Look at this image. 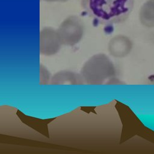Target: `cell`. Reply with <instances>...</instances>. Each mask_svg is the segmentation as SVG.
Wrapping results in <instances>:
<instances>
[{
    "instance_id": "52a82bcc",
    "label": "cell",
    "mask_w": 154,
    "mask_h": 154,
    "mask_svg": "<svg viewBox=\"0 0 154 154\" xmlns=\"http://www.w3.org/2000/svg\"><path fill=\"white\" fill-rule=\"evenodd\" d=\"M141 23L147 27L154 26V0H148L140 12Z\"/></svg>"
},
{
    "instance_id": "9c48e42d",
    "label": "cell",
    "mask_w": 154,
    "mask_h": 154,
    "mask_svg": "<svg viewBox=\"0 0 154 154\" xmlns=\"http://www.w3.org/2000/svg\"><path fill=\"white\" fill-rule=\"evenodd\" d=\"M45 1H48V2H64L67 0H43Z\"/></svg>"
},
{
    "instance_id": "6da1fadb",
    "label": "cell",
    "mask_w": 154,
    "mask_h": 154,
    "mask_svg": "<svg viewBox=\"0 0 154 154\" xmlns=\"http://www.w3.org/2000/svg\"><path fill=\"white\" fill-rule=\"evenodd\" d=\"M134 0H81L85 12L102 24L125 21L132 11Z\"/></svg>"
},
{
    "instance_id": "277c9868",
    "label": "cell",
    "mask_w": 154,
    "mask_h": 154,
    "mask_svg": "<svg viewBox=\"0 0 154 154\" xmlns=\"http://www.w3.org/2000/svg\"><path fill=\"white\" fill-rule=\"evenodd\" d=\"M61 42L57 30L47 26L40 32V52L42 55L50 56L57 54L60 49Z\"/></svg>"
},
{
    "instance_id": "3957f363",
    "label": "cell",
    "mask_w": 154,
    "mask_h": 154,
    "mask_svg": "<svg viewBox=\"0 0 154 154\" xmlns=\"http://www.w3.org/2000/svg\"><path fill=\"white\" fill-rule=\"evenodd\" d=\"M84 31V24L76 16H70L66 18L57 30L62 45L71 46L80 42Z\"/></svg>"
},
{
    "instance_id": "ba28073f",
    "label": "cell",
    "mask_w": 154,
    "mask_h": 154,
    "mask_svg": "<svg viewBox=\"0 0 154 154\" xmlns=\"http://www.w3.org/2000/svg\"><path fill=\"white\" fill-rule=\"evenodd\" d=\"M40 84H47L50 79V73L49 71L45 67V66H40Z\"/></svg>"
},
{
    "instance_id": "8992f818",
    "label": "cell",
    "mask_w": 154,
    "mask_h": 154,
    "mask_svg": "<svg viewBox=\"0 0 154 154\" xmlns=\"http://www.w3.org/2000/svg\"><path fill=\"white\" fill-rule=\"evenodd\" d=\"M52 84H81L84 83L81 75L70 71H61L55 74L51 80Z\"/></svg>"
},
{
    "instance_id": "7a4b0ae2",
    "label": "cell",
    "mask_w": 154,
    "mask_h": 154,
    "mask_svg": "<svg viewBox=\"0 0 154 154\" xmlns=\"http://www.w3.org/2000/svg\"><path fill=\"white\" fill-rule=\"evenodd\" d=\"M116 71L112 62L103 54L92 56L84 64L81 76L84 82L100 84L115 77Z\"/></svg>"
},
{
    "instance_id": "5b68a950",
    "label": "cell",
    "mask_w": 154,
    "mask_h": 154,
    "mask_svg": "<svg viewBox=\"0 0 154 154\" xmlns=\"http://www.w3.org/2000/svg\"><path fill=\"white\" fill-rule=\"evenodd\" d=\"M132 43L127 37L122 35L115 36L108 43L109 54L116 58H122L127 56L132 49Z\"/></svg>"
}]
</instances>
